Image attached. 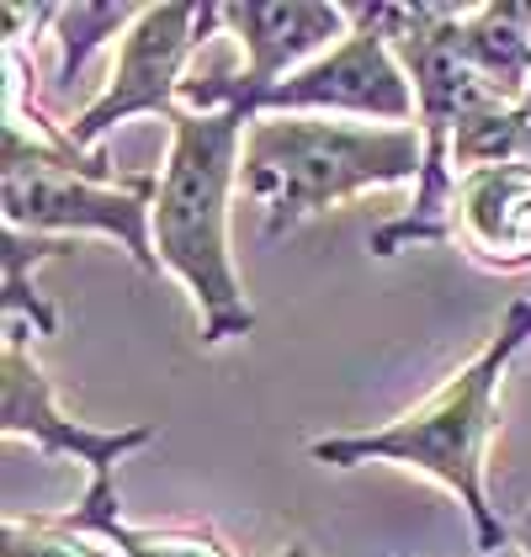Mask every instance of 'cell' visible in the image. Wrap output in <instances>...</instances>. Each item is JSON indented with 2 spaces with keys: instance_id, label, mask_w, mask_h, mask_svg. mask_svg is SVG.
<instances>
[{
  "instance_id": "obj_9",
  "label": "cell",
  "mask_w": 531,
  "mask_h": 557,
  "mask_svg": "<svg viewBox=\"0 0 531 557\" xmlns=\"http://www.w3.org/2000/svg\"><path fill=\"white\" fill-rule=\"evenodd\" d=\"M0 430H5V441H33L44 457L86 462L90 478H118V462L155 441V425L96 430L70 420L53 398L48 372L27 356V341H11V335L0 350Z\"/></svg>"
},
{
  "instance_id": "obj_17",
  "label": "cell",
  "mask_w": 531,
  "mask_h": 557,
  "mask_svg": "<svg viewBox=\"0 0 531 557\" xmlns=\"http://www.w3.org/2000/svg\"><path fill=\"white\" fill-rule=\"evenodd\" d=\"M276 557H313V553H309V547H304V542H287V547H282V553H276Z\"/></svg>"
},
{
  "instance_id": "obj_4",
  "label": "cell",
  "mask_w": 531,
  "mask_h": 557,
  "mask_svg": "<svg viewBox=\"0 0 531 557\" xmlns=\"http://www.w3.org/2000/svg\"><path fill=\"white\" fill-rule=\"evenodd\" d=\"M425 138L415 123H330V117H256L245 138L239 191L261 213L266 239L304 228L378 186H420Z\"/></svg>"
},
{
  "instance_id": "obj_1",
  "label": "cell",
  "mask_w": 531,
  "mask_h": 557,
  "mask_svg": "<svg viewBox=\"0 0 531 557\" xmlns=\"http://www.w3.org/2000/svg\"><path fill=\"white\" fill-rule=\"evenodd\" d=\"M531 345V298H516L505 308L499 330L489 345L462 361L425 404L404 409L398 420L378 430H346V435H319L309 441V457L324 468H367V462H394L436 478L442 488L457 494V505L473 520V542L479 553H499L516 542V525H505L499 510L489 505L484 468H489V441H494V409H499V383L510 372V361Z\"/></svg>"
},
{
  "instance_id": "obj_5",
  "label": "cell",
  "mask_w": 531,
  "mask_h": 557,
  "mask_svg": "<svg viewBox=\"0 0 531 557\" xmlns=\"http://www.w3.org/2000/svg\"><path fill=\"white\" fill-rule=\"evenodd\" d=\"M378 27L388 33L398 64L415 86V128L425 138V171L415 186L409 213H398L394 223H383L372 234V256H398L409 245H436L452 239V197H457V165H452V144L462 117L479 101H499L494 90L462 64L457 48V22L462 5H372Z\"/></svg>"
},
{
  "instance_id": "obj_3",
  "label": "cell",
  "mask_w": 531,
  "mask_h": 557,
  "mask_svg": "<svg viewBox=\"0 0 531 557\" xmlns=\"http://www.w3.org/2000/svg\"><path fill=\"white\" fill-rule=\"evenodd\" d=\"M155 197H160V171L118 181L107 171V154L75 149L64 123H53L38 101H22L16 90H5V128H0L5 228L44 234V239L101 234V239H118L138 271L160 276Z\"/></svg>"
},
{
  "instance_id": "obj_15",
  "label": "cell",
  "mask_w": 531,
  "mask_h": 557,
  "mask_svg": "<svg viewBox=\"0 0 531 557\" xmlns=\"http://www.w3.org/2000/svg\"><path fill=\"white\" fill-rule=\"evenodd\" d=\"M0 557H118L112 547H96L90 536H70L59 531L48 515H5V531H0Z\"/></svg>"
},
{
  "instance_id": "obj_6",
  "label": "cell",
  "mask_w": 531,
  "mask_h": 557,
  "mask_svg": "<svg viewBox=\"0 0 531 557\" xmlns=\"http://www.w3.org/2000/svg\"><path fill=\"white\" fill-rule=\"evenodd\" d=\"M223 33L245 48L239 70H192L181 86L186 112H229L245 107L250 117L261 112V101L282 86L287 75H298L319 53L341 44L351 33V11L330 5V0H229L219 5Z\"/></svg>"
},
{
  "instance_id": "obj_7",
  "label": "cell",
  "mask_w": 531,
  "mask_h": 557,
  "mask_svg": "<svg viewBox=\"0 0 531 557\" xmlns=\"http://www.w3.org/2000/svg\"><path fill=\"white\" fill-rule=\"evenodd\" d=\"M219 5H197V0H171V5H144L138 22L118 44V64L107 75L101 96L90 101L75 123H64L75 149H96L107 133L128 117H176L181 86L192 75V59L208 33H219Z\"/></svg>"
},
{
  "instance_id": "obj_16",
  "label": "cell",
  "mask_w": 531,
  "mask_h": 557,
  "mask_svg": "<svg viewBox=\"0 0 531 557\" xmlns=\"http://www.w3.org/2000/svg\"><path fill=\"white\" fill-rule=\"evenodd\" d=\"M516 547H521V557H531V505H527V515L516 520Z\"/></svg>"
},
{
  "instance_id": "obj_14",
  "label": "cell",
  "mask_w": 531,
  "mask_h": 557,
  "mask_svg": "<svg viewBox=\"0 0 531 557\" xmlns=\"http://www.w3.org/2000/svg\"><path fill=\"white\" fill-rule=\"evenodd\" d=\"M138 11L144 5H59L53 11V38H59V86L70 90L75 86V75L86 70V59L96 48L107 44V38H118V33H128L133 22H138Z\"/></svg>"
},
{
  "instance_id": "obj_12",
  "label": "cell",
  "mask_w": 531,
  "mask_h": 557,
  "mask_svg": "<svg viewBox=\"0 0 531 557\" xmlns=\"http://www.w3.org/2000/svg\"><path fill=\"white\" fill-rule=\"evenodd\" d=\"M457 48H462V64H468L499 101L527 107V96H531V0L462 5Z\"/></svg>"
},
{
  "instance_id": "obj_10",
  "label": "cell",
  "mask_w": 531,
  "mask_h": 557,
  "mask_svg": "<svg viewBox=\"0 0 531 557\" xmlns=\"http://www.w3.org/2000/svg\"><path fill=\"white\" fill-rule=\"evenodd\" d=\"M452 239L489 271H531V165L462 175L452 197Z\"/></svg>"
},
{
  "instance_id": "obj_13",
  "label": "cell",
  "mask_w": 531,
  "mask_h": 557,
  "mask_svg": "<svg viewBox=\"0 0 531 557\" xmlns=\"http://www.w3.org/2000/svg\"><path fill=\"white\" fill-rule=\"evenodd\" d=\"M64 250H75V239H44V234H22V228H5V239H0V319H5V335L11 341H27V330L33 335H53L59 330V313L38 298V287H33V271L44 265V260L64 256Z\"/></svg>"
},
{
  "instance_id": "obj_11",
  "label": "cell",
  "mask_w": 531,
  "mask_h": 557,
  "mask_svg": "<svg viewBox=\"0 0 531 557\" xmlns=\"http://www.w3.org/2000/svg\"><path fill=\"white\" fill-rule=\"evenodd\" d=\"M48 520L70 536H90V542L112 547L118 557H234L213 525H128L123 499H118V478H90L86 494Z\"/></svg>"
},
{
  "instance_id": "obj_8",
  "label": "cell",
  "mask_w": 531,
  "mask_h": 557,
  "mask_svg": "<svg viewBox=\"0 0 531 557\" xmlns=\"http://www.w3.org/2000/svg\"><path fill=\"white\" fill-rule=\"evenodd\" d=\"M351 33L330 53H319L298 75L261 101L256 117H372V123H415V86L398 64L388 33L378 27L372 5L351 0Z\"/></svg>"
},
{
  "instance_id": "obj_2",
  "label": "cell",
  "mask_w": 531,
  "mask_h": 557,
  "mask_svg": "<svg viewBox=\"0 0 531 557\" xmlns=\"http://www.w3.org/2000/svg\"><path fill=\"white\" fill-rule=\"evenodd\" d=\"M256 117L245 107L171 117V154L155 197V256L197 302V341L223 345L256 330V308L229 250V202L239 191L245 138Z\"/></svg>"
}]
</instances>
